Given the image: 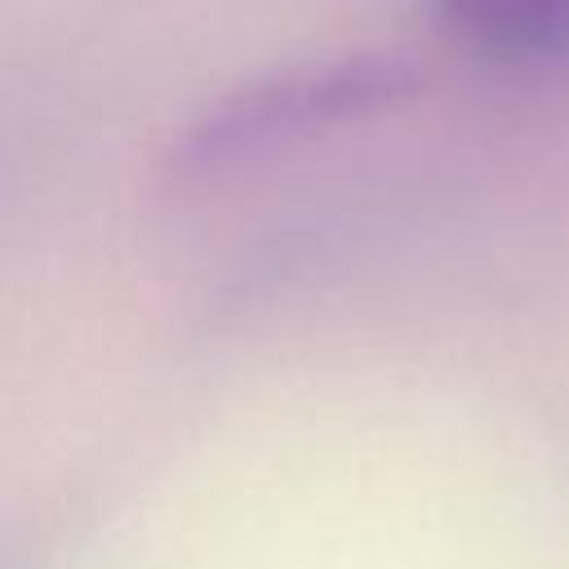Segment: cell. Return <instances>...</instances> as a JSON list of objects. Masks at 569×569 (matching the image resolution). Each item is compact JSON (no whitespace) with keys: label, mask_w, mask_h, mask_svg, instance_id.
Returning a JSON list of instances; mask_svg holds the SVG:
<instances>
[{"label":"cell","mask_w":569,"mask_h":569,"mask_svg":"<svg viewBox=\"0 0 569 569\" xmlns=\"http://www.w3.org/2000/svg\"><path fill=\"white\" fill-rule=\"evenodd\" d=\"M418 93L422 67L396 49H342L280 62L191 111L160 164L173 187H204L329 129L400 111Z\"/></svg>","instance_id":"6da1fadb"},{"label":"cell","mask_w":569,"mask_h":569,"mask_svg":"<svg viewBox=\"0 0 569 569\" xmlns=\"http://www.w3.org/2000/svg\"><path fill=\"white\" fill-rule=\"evenodd\" d=\"M436 27L467 53L507 67L569 58V0H431Z\"/></svg>","instance_id":"7a4b0ae2"}]
</instances>
